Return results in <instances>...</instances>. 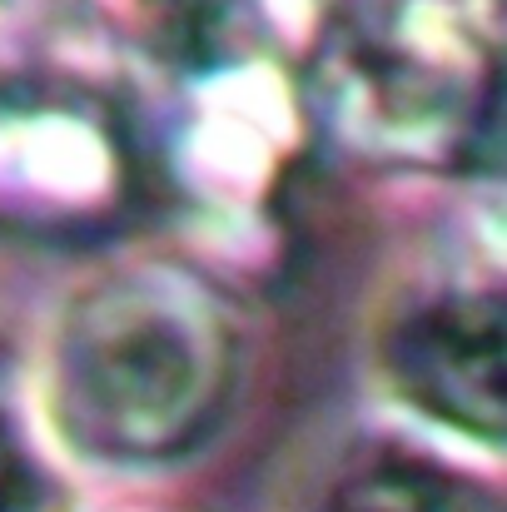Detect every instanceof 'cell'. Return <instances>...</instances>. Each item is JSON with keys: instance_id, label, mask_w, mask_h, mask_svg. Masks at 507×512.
<instances>
[{"instance_id": "3", "label": "cell", "mask_w": 507, "mask_h": 512, "mask_svg": "<svg viewBox=\"0 0 507 512\" xmlns=\"http://www.w3.org/2000/svg\"><path fill=\"white\" fill-rule=\"evenodd\" d=\"M125 194V140L105 100L45 75L0 90V214L20 224H90Z\"/></svg>"}, {"instance_id": "2", "label": "cell", "mask_w": 507, "mask_h": 512, "mask_svg": "<svg viewBox=\"0 0 507 512\" xmlns=\"http://www.w3.org/2000/svg\"><path fill=\"white\" fill-rule=\"evenodd\" d=\"M309 105L358 155L473 160L498 140V30L478 0H343L314 35Z\"/></svg>"}, {"instance_id": "5", "label": "cell", "mask_w": 507, "mask_h": 512, "mask_svg": "<svg viewBox=\"0 0 507 512\" xmlns=\"http://www.w3.org/2000/svg\"><path fill=\"white\" fill-rule=\"evenodd\" d=\"M314 512H503V498L418 448H373L324 488Z\"/></svg>"}, {"instance_id": "4", "label": "cell", "mask_w": 507, "mask_h": 512, "mask_svg": "<svg viewBox=\"0 0 507 512\" xmlns=\"http://www.w3.org/2000/svg\"><path fill=\"white\" fill-rule=\"evenodd\" d=\"M383 368L393 388L443 428L498 443L507 393V329L498 284H443L398 309Z\"/></svg>"}, {"instance_id": "1", "label": "cell", "mask_w": 507, "mask_h": 512, "mask_svg": "<svg viewBox=\"0 0 507 512\" xmlns=\"http://www.w3.org/2000/svg\"><path fill=\"white\" fill-rule=\"evenodd\" d=\"M239 388L224 294L184 264H125L85 284L55 334L50 408L70 448L165 468L204 448Z\"/></svg>"}, {"instance_id": "6", "label": "cell", "mask_w": 507, "mask_h": 512, "mask_svg": "<svg viewBox=\"0 0 507 512\" xmlns=\"http://www.w3.org/2000/svg\"><path fill=\"white\" fill-rule=\"evenodd\" d=\"M0 512H70L60 478L35 458L25 433L0 408Z\"/></svg>"}]
</instances>
